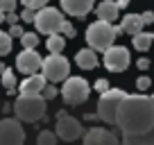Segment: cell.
I'll list each match as a JSON object with an SVG mask.
<instances>
[{
  "instance_id": "cell-1",
  "label": "cell",
  "mask_w": 154,
  "mask_h": 145,
  "mask_svg": "<svg viewBox=\"0 0 154 145\" xmlns=\"http://www.w3.org/2000/svg\"><path fill=\"white\" fill-rule=\"evenodd\" d=\"M116 127L122 136H138L154 127V95L127 93L116 109Z\"/></svg>"
},
{
  "instance_id": "cell-2",
  "label": "cell",
  "mask_w": 154,
  "mask_h": 145,
  "mask_svg": "<svg viewBox=\"0 0 154 145\" xmlns=\"http://www.w3.org/2000/svg\"><path fill=\"white\" fill-rule=\"evenodd\" d=\"M120 32L122 29L118 27V25L97 18L95 23H91L86 27V43H88V48H93L95 52H104L106 48L113 45V41L118 39Z\"/></svg>"
},
{
  "instance_id": "cell-3",
  "label": "cell",
  "mask_w": 154,
  "mask_h": 145,
  "mask_svg": "<svg viewBox=\"0 0 154 145\" xmlns=\"http://www.w3.org/2000/svg\"><path fill=\"white\" fill-rule=\"evenodd\" d=\"M45 109H48V100L43 95H18V100L11 104V111L23 122H36L45 118Z\"/></svg>"
},
{
  "instance_id": "cell-4",
  "label": "cell",
  "mask_w": 154,
  "mask_h": 145,
  "mask_svg": "<svg viewBox=\"0 0 154 145\" xmlns=\"http://www.w3.org/2000/svg\"><path fill=\"white\" fill-rule=\"evenodd\" d=\"M127 93L122 88H106L104 93H100V100H97V118L106 125L116 127V109L120 104V100Z\"/></svg>"
},
{
  "instance_id": "cell-5",
  "label": "cell",
  "mask_w": 154,
  "mask_h": 145,
  "mask_svg": "<svg viewBox=\"0 0 154 145\" xmlns=\"http://www.w3.org/2000/svg\"><path fill=\"white\" fill-rule=\"evenodd\" d=\"M61 97L66 104H84V102L88 100V95H91V84L86 82L84 77H70L68 75L66 79H63V86H61Z\"/></svg>"
},
{
  "instance_id": "cell-6",
  "label": "cell",
  "mask_w": 154,
  "mask_h": 145,
  "mask_svg": "<svg viewBox=\"0 0 154 145\" xmlns=\"http://www.w3.org/2000/svg\"><path fill=\"white\" fill-rule=\"evenodd\" d=\"M63 14L54 7H41V9L34 11V20L32 23L36 25V32L41 34H57L61 32V25H63Z\"/></svg>"
},
{
  "instance_id": "cell-7",
  "label": "cell",
  "mask_w": 154,
  "mask_h": 145,
  "mask_svg": "<svg viewBox=\"0 0 154 145\" xmlns=\"http://www.w3.org/2000/svg\"><path fill=\"white\" fill-rule=\"evenodd\" d=\"M41 70H43V77L48 82L57 84V82H63L68 77V72H70V61L63 57L61 52H50L48 57L41 61Z\"/></svg>"
},
{
  "instance_id": "cell-8",
  "label": "cell",
  "mask_w": 154,
  "mask_h": 145,
  "mask_svg": "<svg viewBox=\"0 0 154 145\" xmlns=\"http://www.w3.org/2000/svg\"><path fill=\"white\" fill-rule=\"evenodd\" d=\"M102 61H104V68L111 72H125L127 68H129V50L125 48V45H111V48L104 50V57H102Z\"/></svg>"
},
{
  "instance_id": "cell-9",
  "label": "cell",
  "mask_w": 154,
  "mask_h": 145,
  "mask_svg": "<svg viewBox=\"0 0 154 145\" xmlns=\"http://www.w3.org/2000/svg\"><path fill=\"white\" fill-rule=\"evenodd\" d=\"M25 129L18 118H0V145H23Z\"/></svg>"
},
{
  "instance_id": "cell-10",
  "label": "cell",
  "mask_w": 154,
  "mask_h": 145,
  "mask_svg": "<svg viewBox=\"0 0 154 145\" xmlns=\"http://www.w3.org/2000/svg\"><path fill=\"white\" fill-rule=\"evenodd\" d=\"M57 138H61V140H66V143H72V140H77V138H82V134H84V127H82V122L77 120V118H72V116H61V118H57Z\"/></svg>"
},
{
  "instance_id": "cell-11",
  "label": "cell",
  "mask_w": 154,
  "mask_h": 145,
  "mask_svg": "<svg viewBox=\"0 0 154 145\" xmlns=\"http://www.w3.org/2000/svg\"><path fill=\"white\" fill-rule=\"evenodd\" d=\"M82 145H120V138L111 129L104 127H91L82 134Z\"/></svg>"
},
{
  "instance_id": "cell-12",
  "label": "cell",
  "mask_w": 154,
  "mask_h": 145,
  "mask_svg": "<svg viewBox=\"0 0 154 145\" xmlns=\"http://www.w3.org/2000/svg\"><path fill=\"white\" fill-rule=\"evenodd\" d=\"M41 61L43 57L36 52V48H23L18 54H16V68H18L23 75H32L41 68Z\"/></svg>"
},
{
  "instance_id": "cell-13",
  "label": "cell",
  "mask_w": 154,
  "mask_h": 145,
  "mask_svg": "<svg viewBox=\"0 0 154 145\" xmlns=\"http://www.w3.org/2000/svg\"><path fill=\"white\" fill-rule=\"evenodd\" d=\"M59 2H61V9L75 18H84L93 9V0H59Z\"/></svg>"
},
{
  "instance_id": "cell-14",
  "label": "cell",
  "mask_w": 154,
  "mask_h": 145,
  "mask_svg": "<svg viewBox=\"0 0 154 145\" xmlns=\"http://www.w3.org/2000/svg\"><path fill=\"white\" fill-rule=\"evenodd\" d=\"M45 84H48V79L43 77V72H41V75H38V72H32V75H27V79L20 84V95H41Z\"/></svg>"
},
{
  "instance_id": "cell-15",
  "label": "cell",
  "mask_w": 154,
  "mask_h": 145,
  "mask_svg": "<svg viewBox=\"0 0 154 145\" xmlns=\"http://www.w3.org/2000/svg\"><path fill=\"white\" fill-rule=\"evenodd\" d=\"M75 63L82 70H93V68H97V54H95V50L93 48H84V50H79V52L75 54Z\"/></svg>"
},
{
  "instance_id": "cell-16",
  "label": "cell",
  "mask_w": 154,
  "mask_h": 145,
  "mask_svg": "<svg viewBox=\"0 0 154 145\" xmlns=\"http://www.w3.org/2000/svg\"><path fill=\"white\" fill-rule=\"evenodd\" d=\"M95 14H97L100 20H109V23H113V20H118L120 9H118V5H116L113 0H102L100 5L95 7Z\"/></svg>"
},
{
  "instance_id": "cell-17",
  "label": "cell",
  "mask_w": 154,
  "mask_h": 145,
  "mask_svg": "<svg viewBox=\"0 0 154 145\" xmlns=\"http://www.w3.org/2000/svg\"><path fill=\"white\" fill-rule=\"evenodd\" d=\"M120 29L122 32H127V34H131L134 36L136 32H140L143 29V18H140V14H125L122 16V23H120Z\"/></svg>"
},
{
  "instance_id": "cell-18",
  "label": "cell",
  "mask_w": 154,
  "mask_h": 145,
  "mask_svg": "<svg viewBox=\"0 0 154 145\" xmlns=\"http://www.w3.org/2000/svg\"><path fill=\"white\" fill-rule=\"evenodd\" d=\"M120 145H154V127L138 136H122Z\"/></svg>"
},
{
  "instance_id": "cell-19",
  "label": "cell",
  "mask_w": 154,
  "mask_h": 145,
  "mask_svg": "<svg viewBox=\"0 0 154 145\" xmlns=\"http://www.w3.org/2000/svg\"><path fill=\"white\" fill-rule=\"evenodd\" d=\"M131 43H134V50H138V52H147L149 45L154 43V34L143 32V29H140V32H136V34H134Z\"/></svg>"
},
{
  "instance_id": "cell-20",
  "label": "cell",
  "mask_w": 154,
  "mask_h": 145,
  "mask_svg": "<svg viewBox=\"0 0 154 145\" xmlns=\"http://www.w3.org/2000/svg\"><path fill=\"white\" fill-rule=\"evenodd\" d=\"M45 45H48V50H50V52H54V54H57V52H61V50L63 48H66V36H61V34H50V36H48V41H45Z\"/></svg>"
},
{
  "instance_id": "cell-21",
  "label": "cell",
  "mask_w": 154,
  "mask_h": 145,
  "mask_svg": "<svg viewBox=\"0 0 154 145\" xmlns=\"http://www.w3.org/2000/svg\"><path fill=\"white\" fill-rule=\"evenodd\" d=\"M0 82H2V86H5V91L9 93V95H11V93H16V75H14L11 68H5V70H2Z\"/></svg>"
},
{
  "instance_id": "cell-22",
  "label": "cell",
  "mask_w": 154,
  "mask_h": 145,
  "mask_svg": "<svg viewBox=\"0 0 154 145\" xmlns=\"http://www.w3.org/2000/svg\"><path fill=\"white\" fill-rule=\"evenodd\" d=\"M36 145H57V134H54V131H50V129L38 131Z\"/></svg>"
},
{
  "instance_id": "cell-23",
  "label": "cell",
  "mask_w": 154,
  "mask_h": 145,
  "mask_svg": "<svg viewBox=\"0 0 154 145\" xmlns=\"http://www.w3.org/2000/svg\"><path fill=\"white\" fill-rule=\"evenodd\" d=\"M11 43H14V39L9 36V32L0 29V57H5V54L11 52Z\"/></svg>"
},
{
  "instance_id": "cell-24",
  "label": "cell",
  "mask_w": 154,
  "mask_h": 145,
  "mask_svg": "<svg viewBox=\"0 0 154 145\" xmlns=\"http://www.w3.org/2000/svg\"><path fill=\"white\" fill-rule=\"evenodd\" d=\"M20 43H23V48H36L38 45V32H23Z\"/></svg>"
},
{
  "instance_id": "cell-25",
  "label": "cell",
  "mask_w": 154,
  "mask_h": 145,
  "mask_svg": "<svg viewBox=\"0 0 154 145\" xmlns=\"http://www.w3.org/2000/svg\"><path fill=\"white\" fill-rule=\"evenodd\" d=\"M149 86H152V79L147 77V75H140L138 79H136V88H138L140 93H145V91H149Z\"/></svg>"
},
{
  "instance_id": "cell-26",
  "label": "cell",
  "mask_w": 154,
  "mask_h": 145,
  "mask_svg": "<svg viewBox=\"0 0 154 145\" xmlns=\"http://www.w3.org/2000/svg\"><path fill=\"white\" fill-rule=\"evenodd\" d=\"M61 36H66V39H75V25L72 23H68V20H63V25H61Z\"/></svg>"
},
{
  "instance_id": "cell-27",
  "label": "cell",
  "mask_w": 154,
  "mask_h": 145,
  "mask_svg": "<svg viewBox=\"0 0 154 145\" xmlns=\"http://www.w3.org/2000/svg\"><path fill=\"white\" fill-rule=\"evenodd\" d=\"M41 95L45 97V100H52V97H57V84H45L43 86V91H41Z\"/></svg>"
},
{
  "instance_id": "cell-28",
  "label": "cell",
  "mask_w": 154,
  "mask_h": 145,
  "mask_svg": "<svg viewBox=\"0 0 154 145\" xmlns=\"http://www.w3.org/2000/svg\"><path fill=\"white\" fill-rule=\"evenodd\" d=\"M20 2H23L25 7H29V9H34V11H36V9H41V7H45V5L50 2V0H20Z\"/></svg>"
},
{
  "instance_id": "cell-29",
  "label": "cell",
  "mask_w": 154,
  "mask_h": 145,
  "mask_svg": "<svg viewBox=\"0 0 154 145\" xmlns=\"http://www.w3.org/2000/svg\"><path fill=\"white\" fill-rule=\"evenodd\" d=\"M9 36H11V39H20V36H23V27H20V23L9 25Z\"/></svg>"
},
{
  "instance_id": "cell-30",
  "label": "cell",
  "mask_w": 154,
  "mask_h": 145,
  "mask_svg": "<svg viewBox=\"0 0 154 145\" xmlns=\"http://www.w3.org/2000/svg\"><path fill=\"white\" fill-rule=\"evenodd\" d=\"M32 20H34V9L25 7V9L20 11V23H32Z\"/></svg>"
},
{
  "instance_id": "cell-31",
  "label": "cell",
  "mask_w": 154,
  "mask_h": 145,
  "mask_svg": "<svg viewBox=\"0 0 154 145\" xmlns=\"http://www.w3.org/2000/svg\"><path fill=\"white\" fill-rule=\"evenodd\" d=\"M16 2H18V0H0V9L5 11V14H7V11H14Z\"/></svg>"
},
{
  "instance_id": "cell-32",
  "label": "cell",
  "mask_w": 154,
  "mask_h": 145,
  "mask_svg": "<svg viewBox=\"0 0 154 145\" xmlns=\"http://www.w3.org/2000/svg\"><path fill=\"white\" fill-rule=\"evenodd\" d=\"M106 88H109V82H106L104 77H100V79H97L95 84H93V91H100V93H104Z\"/></svg>"
},
{
  "instance_id": "cell-33",
  "label": "cell",
  "mask_w": 154,
  "mask_h": 145,
  "mask_svg": "<svg viewBox=\"0 0 154 145\" xmlns=\"http://www.w3.org/2000/svg\"><path fill=\"white\" fill-rule=\"evenodd\" d=\"M5 20H7L9 25H14V23H20V16L16 14V11H7V14H5Z\"/></svg>"
},
{
  "instance_id": "cell-34",
  "label": "cell",
  "mask_w": 154,
  "mask_h": 145,
  "mask_svg": "<svg viewBox=\"0 0 154 145\" xmlns=\"http://www.w3.org/2000/svg\"><path fill=\"white\" fill-rule=\"evenodd\" d=\"M140 18H143V25H152L154 23V11H145V14H140Z\"/></svg>"
},
{
  "instance_id": "cell-35",
  "label": "cell",
  "mask_w": 154,
  "mask_h": 145,
  "mask_svg": "<svg viewBox=\"0 0 154 145\" xmlns=\"http://www.w3.org/2000/svg\"><path fill=\"white\" fill-rule=\"evenodd\" d=\"M136 66H138V70H147V68H149V59L147 57H140L138 61H136Z\"/></svg>"
},
{
  "instance_id": "cell-36",
  "label": "cell",
  "mask_w": 154,
  "mask_h": 145,
  "mask_svg": "<svg viewBox=\"0 0 154 145\" xmlns=\"http://www.w3.org/2000/svg\"><path fill=\"white\" fill-rule=\"evenodd\" d=\"M116 5H118V9H125L129 5V0H116Z\"/></svg>"
},
{
  "instance_id": "cell-37",
  "label": "cell",
  "mask_w": 154,
  "mask_h": 145,
  "mask_svg": "<svg viewBox=\"0 0 154 145\" xmlns=\"http://www.w3.org/2000/svg\"><path fill=\"white\" fill-rule=\"evenodd\" d=\"M2 20H5V11L0 9V25H2Z\"/></svg>"
},
{
  "instance_id": "cell-38",
  "label": "cell",
  "mask_w": 154,
  "mask_h": 145,
  "mask_svg": "<svg viewBox=\"0 0 154 145\" xmlns=\"http://www.w3.org/2000/svg\"><path fill=\"white\" fill-rule=\"evenodd\" d=\"M2 70H5V63H2V61H0V75H2Z\"/></svg>"
}]
</instances>
